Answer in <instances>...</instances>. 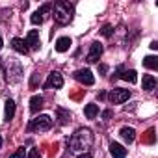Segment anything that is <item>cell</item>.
<instances>
[{
	"label": "cell",
	"mask_w": 158,
	"mask_h": 158,
	"mask_svg": "<svg viewBox=\"0 0 158 158\" xmlns=\"http://www.w3.org/2000/svg\"><path fill=\"white\" fill-rule=\"evenodd\" d=\"M93 145V132L89 128H78L69 138V147L74 152H88V149Z\"/></svg>",
	"instance_id": "6da1fadb"
},
{
	"label": "cell",
	"mask_w": 158,
	"mask_h": 158,
	"mask_svg": "<svg viewBox=\"0 0 158 158\" xmlns=\"http://www.w3.org/2000/svg\"><path fill=\"white\" fill-rule=\"evenodd\" d=\"M54 21L58 24H69L71 19H73V4L69 2H56L54 4V13H52Z\"/></svg>",
	"instance_id": "7a4b0ae2"
},
{
	"label": "cell",
	"mask_w": 158,
	"mask_h": 158,
	"mask_svg": "<svg viewBox=\"0 0 158 158\" xmlns=\"http://www.w3.org/2000/svg\"><path fill=\"white\" fill-rule=\"evenodd\" d=\"M50 128H52V117L50 115H37L28 125V130H37V132H45Z\"/></svg>",
	"instance_id": "3957f363"
},
{
	"label": "cell",
	"mask_w": 158,
	"mask_h": 158,
	"mask_svg": "<svg viewBox=\"0 0 158 158\" xmlns=\"http://www.w3.org/2000/svg\"><path fill=\"white\" fill-rule=\"evenodd\" d=\"M130 99V89H123V88H114L110 91V102L112 104H123L125 101Z\"/></svg>",
	"instance_id": "277c9868"
},
{
	"label": "cell",
	"mask_w": 158,
	"mask_h": 158,
	"mask_svg": "<svg viewBox=\"0 0 158 158\" xmlns=\"http://www.w3.org/2000/svg\"><path fill=\"white\" fill-rule=\"evenodd\" d=\"M73 76H74L80 84H86V86H93V84H95V76L91 74L89 69H78V71H74Z\"/></svg>",
	"instance_id": "5b68a950"
},
{
	"label": "cell",
	"mask_w": 158,
	"mask_h": 158,
	"mask_svg": "<svg viewBox=\"0 0 158 158\" xmlns=\"http://www.w3.org/2000/svg\"><path fill=\"white\" fill-rule=\"evenodd\" d=\"M63 86V76L58 73V71H52L50 74H48V78H47V82H45V88L47 89H60Z\"/></svg>",
	"instance_id": "8992f818"
},
{
	"label": "cell",
	"mask_w": 158,
	"mask_h": 158,
	"mask_svg": "<svg viewBox=\"0 0 158 158\" xmlns=\"http://www.w3.org/2000/svg\"><path fill=\"white\" fill-rule=\"evenodd\" d=\"M101 56H102V45L99 41L91 43V48H89V54H88V61L89 63H95V61H99Z\"/></svg>",
	"instance_id": "52a82bcc"
},
{
	"label": "cell",
	"mask_w": 158,
	"mask_h": 158,
	"mask_svg": "<svg viewBox=\"0 0 158 158\" xmlns=\"http://www.w3.org/2000/svg\"><path fill=\"white\" fill-rule=\"evenodd\" d=\"M26 45H28V48H34V50H37V48L41 47V39H39V32H37V30H30V32H28V35H26Z\"/></svg>",
	"instance_id": "ba28073f"
},
{
	"label": "cell",
	"mask_w": 158,
	"mask_h": 158,
	"mask_svg": "<svg viewBox=\"0 0 158 158\" xmlns=\"http://www.w3.org/2000/svg\"><path fill=\"white\" fill-rule=\"evenodd\" d=\"M110 154H112L114 158H125V156H127V149H125L121 143L112 141V143H110Z\"/></svg>",
	"instance_id": "9c48e42d"
},
{
	"label": "cell",
	"mask_w": 158,
	"mask_h": 158,
	"mask_svg": "<svg viewBox=\"0 0 158 158\" xmlns=\"http://www.w3.org/2000/svg\"><path fill=\"white\" fill-rule=\"evenodd\" d=\"M11 47H13V50L15 52H19V54H28V45H26V41L24 39H21V37H15L13 41H11Z\"/></svg>",
	"instance_id": "30bf717a"
},
{
	"label": "cell",
	"mask_w": 158,
	"mask_h": 158,
	"mask_svg": "<svg viewBox=\"0 0 158 158\" xmlns=\"http://www.w3.org/2000/svg\"><path fill=\"white\" fill-rule=\"evenodd\" d=\"M43 102H45V101H43L41 95H34V97L30 99V112H32V114H37V112L43 108Z\"/></svg>",
	"instance_id": "8fae6325"
},
{
	"label": "cell",
	"mask_w": 158,
	"mask_h": 158,
	"mask_svg": "<svg viewBox=\"0 0 158 158\" xmlns=\"http://www.w3.org/2000/svg\"><path fill=\"white\" fill-rule=\"evenodd\" d=\"M119 134H121V138H123L127 143H132V141L136 139V130L130 128V127H123V128L119 130Z\"/></svg>",
	"instance_id": "7c38bea8"
},
{
	"label": "cell",
	"mask_w": 158,
	"mask_h": 158,
	"mask_svg": "<svg viewBox=\"0 0 158 158\" xmlns=\"http://www.w3.org/2000/svg\"><path fill=\"white\" fill-rule=\"evenodd\" d=\"M156 88V78L152 74H145L143 76V89L145 91H152Z\"/></svg>",
	"instance_id": "4fadbf2b"
},
{
	"label": "cell",
	"mask_w": 158,
	"mask_h": 158,
	"mask_svg": "<svg viewBox=\"0 0 158 158\" xmlns=\"http://www.w3.org/2000/svg\"><path fill=\"white\" fill-rule=\"evenodd\" d=\"M119 78H123V80H127V82H130V84H136V82H138V76H136V71H134V69L123 71V73L119 74Z\"/></svg>",
	"instance_id": "5bb4252c"
},
{
	"label": "cell",
	"mask_w": 158,
	"mask_h": 158,
	"mask_svg": "<svg viewBox=\"0 0 158 158\" xmlns=\"http://www.w3.org/2000/svg\"><path fill=\"white\" fill-rule=\"evenodd\" d=\"M69 47H71V39L69 37H60L56 41V50L58 52H65V50H69Z\"/></svg>",
	"instance_id": "9a60e30c"
},
{
	"label": "cell",
	"mask_w": 158,
	"mask_h": 158,
	"mask_svg": "<svg viewBox=\"0 0 158 158\" xmlns=\"http://www.w3.org/2000/svg\"><path fill=\"white\" fill-rule=\"evenodd\" d=\"M143 67H147V69H158V58L156 56H145L143 58Z\"/></svg>",
	"instance_id": "2e32d148"
},
{
	"label": "cell",
	"mask_w": 158,
	"mask_h": 158,
	"mask_svg": "<svg viewBox=\"0 0 158 158\" xmlns=\"http://www.w3.org/2000/svg\"><path fill=\"white\" fill-rule=\"evenodd\" d=\"M84 114H86L88 119H95V117L99 115V106H97V104H88V106L84 108Z\"/></svg>",
	"instance_id": "e0dca14e"
},
{
	"label": "cell",
	"mask_w": 158,
	"mask_h": 158,
	"mask_svg": "<svg viewBox=\"0 0 158 158\" xmlns=\"http://www.w3.org/2000/svg\"><path fill=\"white\" fill-rule=\"evenodd\" d=\"M13 115H15V102L11 99H8L6 101V121L13 119Z\"/></svg>",
	"instance_id": "ac0fdd59"
},
{
	"label": "cell",
	"mask_w": 158,
	"mask_h": 158,
	"mask_svg": "<svg viewBox=\"0 0 158 158\" xmlns=\"http://www.w3.org/2000/svg\"><path fill=\"white\" fill-rule=\"evenodd\" d=\"M58 115H60V125H65V123L69 121V117H71V115H69L65 110H61V108L58 110Z\"/></svg>",
	"instance_id": "d6986e66"
},
{
	"label": "cell",
	"mask_w": 158,
	"mask_h": 158,
	"mask_svg": "<svg viewBox=\"0 0 158 158\" xmlns=\"http://www.w3.org/2000/svg\"><path fill=\"white\" fill-rule=\"evenodd\" d=\"M50 10H52V4H43V6H41V8L37 10V13H39V15H41V17L45 19V15H47V13H48Z\"/></svg>",
	"instance_id": "ffe728a7"
},
{
	"label": "cell",
	"mask_w": 158,
	"mask_h": 158,
	"mask_svg": "<svg viewBox=\"0 0 158 158\" xmlns=\"http://www.w3.org/2000/svg\"><path fill=\"white\" fill-rule=\"evenodd\" d=\"M101 34H102L104 37H112V34H114V28H112L110 24H104V26H102V30H101Z\"/></svg>",
	"instance_id": "44dd1931"
},
{
	"label": "cell",
	"mask_w": 158,
	"mask_h": 158,
	"mask_svg": "<svg viewBox=\"0 0 158 158\" xmlns=\"http://www.w3.org/2000/svg\"><path fill=\"white\" fill-rule=\"evenodd\" d=\"M10 158H26V151H24V147H19V149L10 156Z\"/></svg>",
	"instance_id": "7402d4cb"
},
{
	"label": "cell",
	"mask_w": 158,
	"mask_h": 158,
	"mask_svg": "<svg viewBox=\"0 0 158 158\" xmlns=\"http://www.w3.org/2000/svg\"><path fill=\"white\" fill-rule=\"evenodd\" d=\"M30 21H32V24H41V23H43V17H41L37 11H34L32 17H30Z\"/></svg>",
	"instance_id": "603a6c76"
},
{
	"label": "cell",
	"mask_w": 158,
	"mask_h": 158,
	"mask_svg": "<svg viewBox=\"0 0 158 158\" xmlns=\"http://www.w3.org/2000/svg\"><path fill=\"white\" fill-rule=\"evenodd\" d=\"M145 143H154V128H149L147 130V136H145Z\"/></svg>",
	"instance_id": "cb8c5ba5"
},
{
	"label": "cell",
	"mask_w": 158,
	"mask_h": 158,
	"mask_svg": "<svg viewBox=\"0 0 158 158\" xmlns=\"http://www.w3.org/2000/svg\"><path fill=\"white\" fill-rule=\"evenodd\" d=\"M26 158H41V152H39V149H32L30 152H28V156Z\"/></svg>",
	"instance_id": "d4e9b609"
},
{
	"label": "cell",
	"mask_w": 158,
	"mask_h": 158,
	"mask_svg": "<svg viewBox=\"0 0 158 158\" xmlns=\"http://www.w3.org/2000/svg\"><path fill=\"white\" fill-rule=\"evenodd\" d=\"M99 71H101V73H102V74H104V73H106V71H108V67H106V65H99Z\"/></svg>",
	"instance_id": "484cf974"
},
{
	"label": "cell",
	"mask_w": 158,
	"mask_h": 158,
	"mask_svg": "<svg viewBox=\"0 0 158 158\" xmlns=\"http://www.w3.org/2000/svg\"><path fill=\"white\" fill-rule=\"evenodd\" d=\"M78 158H91V154H89V152H84V154L78 156Z\"/></svg>",
	"instance_id": "4316f807"
},
{
	"label": "cell",
	"mask_w": 158,
	"mask_h": 158,
	"mask_svg": "<svg viewBox=\"0 0 158 158\" xmlns=\"http://www.w3.org/2000/svg\"><path fill=\"white\" fill-rule=\"evenodd\" d=\"M151 48H152V50H156V48H158V43H156V41H152V43H151Z\"/></svg>",
	"instance_id": "83f0119b"
},
{
	"label": "cell",
	"mask_w": 158,
	"mask_h": 158,
	"mask_svg": "<svg viewBox=\"0 0 158 158\" xmlns=\"http://www.w3.org/2000/svg\"><path fill=\"white\" fill-rule=\"evenodd\" d=\"M110 115H112V112H110V110H106V112H104V114H102V117H106V119H108V117H110Z\"/></svg>",
	"instance_id": "f1b7e54d"
},
{
	"label": "cell",
	"mask_w": 158,
	"mask_h": 158,
	"mask_svg": "<svg viewBox=\"0 0 158 158\" xmlns=\"http://www.w3.org/2000/svg\"><path fill=\"white\" fill-rule=\"evenodd\" d=\"M0 149H2V136H0Z\"/></svg>",
	"instance_id": "f546056e"
},
{
	"label": "cell",
	"mask_w": 158,
	"mask_h": 158,
	"mask_svg": "<svg viewBox=\"0 0 158 158\" xmlns=\"http://www.w3.org/2000/svg\"><path fill=\"white\" fill-rule=\"evenodd\" d=\"M0 48H2V37H0Z\"/></svg>",
	"instance_id": "4dcf8cb0"
}]
</instances>
